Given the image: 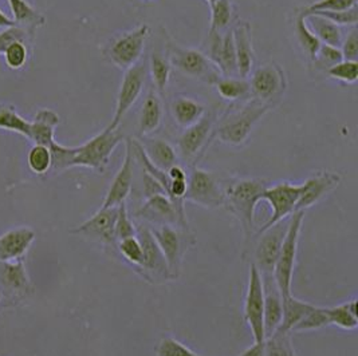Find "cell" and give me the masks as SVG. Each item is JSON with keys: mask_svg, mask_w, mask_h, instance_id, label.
Here are the masks:
<instances>
[{"mask_svg": "<svg viewBox=\"0 0 358 356\" xmlns=\"http://www.w3.org/2000/svg\"><path fill=\"white\" fill-rule=\"evenodd\" d=\"M136 236L138 237L141 246H143V252H144L143 264L137 269L144 271L145 279L150 281L152 280H155V281L156 280H171L169 269H168L163 252L156 243L150 229L141 225V227L137 228Z\"/></svg>", "mask_w": 358, "mask_h": 356, "instance_id": "16", "label": "cell"}, {"mask_svg": "<svg viewBox=\"0 0 358 356\" xmlns=\"http://www.w3.org/2000/svg\"><path fill=\"white\" fill-rule=\"evenodd\" d=\"M358 6V0H317L302 8L299 14H310L315 11H345Z\"/></svg>", "mask_w": 358, "mask_h": 356, "instance_id": "45", "label": "cell"}, {"mask_svg": "<svg viewBox=\"0 0 358 356\" xmlns=\"http://www.w3.org/2000/svg\"><path fill=\"white\" fill-rule=\"evenodd\" d=\"M136 216L144 218L156 225H178L179 216L175 209V205L165 195H152L147 198L143 207L136 212Z\"/></svg>", "mask_w": 358, "mask_h": 356, "instance_id": "20", "label": "cell"}, {"mask_svg": "<svg viewBox=\"0 0 358 356\" xmlns=\"http://www.w3.org/2000/svg\"><path fill=\"white\" fill-rule=\"evenodd\" d=\"M30 31L19 27V26H13L7 27L3 33H0V54H3L6 49L14 43V42H23L27 43L30 39Z\"/></svg>", "mask_w": 358, "mask_h": 356, "instance_id": "49", "label": "cell"}, {"mask_svg": "<svg viewBox=\"0 0 358 356\" xmlns=\"http://www.w3.org/2000/svg\"><path fill=\"white\" fill-rule=\"evenodd\" d=\"M171 112L180 128L187 129L204 117V114L207 113V107L194 98L179 96L172 101Z\"/></svg>", "mask_w": 358, "mask_h": 356, "instance_id": "26", "label": "cell"}, {"mask_svg": "<svg viewBox=\"0 0 358 356\" xmlns=\"http://www.w3.org/2000/svg\"><path fill=\"white\" fill-rule=\"evenodd\" d=\"M4 284H7L10 288L17 291H30L31 284L29 281L27 274L24 271L23 262L17 261V264H6L4 272H3Z\"/></svg>", "mask_w": 358, "mask_h": 356, "instance_id": "38", "label": "cell"}, {"mask_svg": "<svg viewBox=\"0 0 358 356\" xmlns=\"http://www.w3.org/2000/svg\"><path fill=\"white\" fill-rule=\"evenodd\" d=\"M171 71H172V66H171L166 54L164 55L159 51H153L149 58L148 73L152 77L155 90L160 96H164L166 91V87H168L169 80H171Z\"/></svg>", "mask_w": 358, "mask_h": 356, "instance_id": "30", "label": "cell"}, {"mask_svg": "<svg viewBox=\"0 0 358 356\" xmlns=\"http://www.w3.org/2000/svg\"><path fill=\"white\" fill-rule=\"evenodd\" d=\"M266 356H296L294 350L292 332L278 328L277 331L266 338Z\"/></svg>", "mask_w": 358, "mask_h": 356, "instance_id": "37", "label": "cell"}, {"mask_svg": "<svg viewBox=\"0 0 358 356\" xmlns=\"http://www.w3.org/2000/svg\"><path fill=\"white\" fill-rule=\"evenodd\" d=\"M157 356H200L175 338H164L156 348Z\"/></svg>", "mask_w": 358, "mask_h": 356, "instance_id": "48", "label": "cell"}, {"mask_svg": "<svg viewBox=\"0 0 358 356\" xmlns=\"http://www.w3.org/2000/svg\"><path fill=\"white\" fill-rule=\"evenodd\" d=\"M239 356H266V343L264 341H254L251 347H248Z\"/></svg>", "mask_w": 358, "mask_h": 356, "instance_id": "52", "label": "cell"}, {"mask_svg": "<svg viewBox=\"0 0 358 356\" xmlns=\"http://www.w3.org/2000/svg\"><path fill=\"white\" fill-rule=\"evenodd\" d=\"M277 103H264L251 99L242 107L224 115L222 121L215 125L212 138L231 146H242L248 140L254 126L262 118L273 110Z\"/></svg>", "mask_w": 358, "mask_h": 356, "instance_id": "2", "label": "cell"}, {"mask_svg": "<svg viewBox=\"0 0 358 356\" xmlns=\"http://www.w3.org/2000/svg\"><path fill=\"white\" fill-rule=\"evenodd\" d=\"M133 160L134 153L131 146V138H127L124 161L120 170L114 176L101 208H117L121 204L127 202V198L131 195L133 186Z\"/></svg>", "mask_w": 358, "mask_h": 356, "instance_id": "17", "label": "cell"}, {"mask_svg": "<svg viewBox=\"0 0 358 356\" xmlns=\"http://www.w3.org/2000/svg\"><path fill=\"white\" fill-rule=\"evenodd\" d=\"M166 175H168L169 179H188L185 170H184L180 165H178V163L173 165V166H171V168L166 170Z\"/></svg>", "mask_w": 358, "mask_h": 356, "instance_id": "53", "label": "cell"}, {"mask_svg": "<svg viewBox=\"0 0 358 356\" xmlns=\"http://www.w3.org/2000/svg\"><path fill=\"white\" fill-rule=\"evenodd\" d=\"M327 319L330 325H336L342 329H356L358 325L357 300L346 302L337 307H327Z\"/></svg>", "mask_w": 358, "mask_h": 356, "instance_id": "32", "label": "cell"}, {"mask_svg": "<svg viewBox=\"0 0 358 356\" xmlns=\"http://www.w3.org/2000/svg\"><path fill=\"white\" fill-rule=\"evenodd\" d=\"M303 15V14H302ZM305 15H318L336 23L337 26H356L358 22V6L345 11H315Z\"/></svg>", "mask_w": 358, "mask_h": 356, "instance_id": "46", "label": "cell"}, {"mask_svg": "<svg viewBox=\"0 0 358 356\" xmlns=\"http://www.w3.org/2000/svg\"><path fill=\"white\" fill-rule=\"evenodd\" d=\"M164 107L162 96L150 89L148 93L140 118H138V133L141 137H147L160 129L163 124Z\"/></svg>", "mask_w": 358, "mask_h": 356, "instance_id": "24", "label": "cell"}, {"mask_svg": "<svg viewBox=\"0 0 358 356\" xmlns=\"http://www.w3.org/2000/svg\"><path fill=\"white\" fill-rule=\"evenodd\" d=\"M144 195H145L147 198L156 195H166L163 186H162V184L159 181H156L152 176H149L145 172H144Z\"/></svg>", "mask_w": 358, "mask_h": 356, "instance_id": "51", "label": "cell"}, {"mask_svg": "<svg viewBox=\"0 0 358 356\" xmlns=\"http://www.w3.org/2000/svg\"><path fill=\"white\" fill-rule=\"evenodd\" d=\"M149 34L148 24H140L133 30L120 34L103 49L105 58L120 70L127 71L141 61Z\"/></svg>", "mask_w": 358, "mask_h": 356, "instance_id": "6", "label": "cell"}, {"mask_svg": "<svg viewBox=\"0 0 358 356\" xmlns=\"http://www.w3.org/2000/svg\"><path fill=\"white\" fill-rule=\"evenodd\" d=\"M211 7V23L210 31L224 33L234 19L232 0H216Z\"/></svg>", "mask_w": 358, "mask_h": 356, "instance_id": "36", "label": "cell"}, {"mask_svg": "<svg viewBox=\"0 0 358 356\" xmlns=\"http://www.w3.org/2000/svg\"><path fill=\"white\" fill-rule=\"evenodd\" d=\"M295 34H296V39L299 42L301 49L303 50L310 62H313L322 43L314 34L311 33L306 17L301 14L295 19Z\"/></svg>", "mask_w": 358, "mask_h": 356, "instance_id": "34", "label": "cell"}, {"mask_svg": "<svg viewBox=\"0 0 358 356\" xmlns=\"http://www.w3.org/2000/svg\"><path fill=\"white\" fill-rule=\"evenodd\" d=\"M118 251L121 252V255L125 258L128 262H131V265L140 268L144 260V252H143V246L138 240L137 236H131L127 237L124 240L117 242Z\"/></svg>", "mask_w": 358, "mask_h": 356, "instance_id": "41", "label": "cell"}, {"mask_svg": "<svg viewBox=\"0 0 358 356\" xmlns=\"http://www.w3.org/2000/svg\"><path fill=\"white\" fill-rule=\"evenodd\" d=\"M207 1H208V4H210V6H211V4H213V3H215V1H216V0H207Z\"/></svg>", "mask_w": 358, "mask_h": 356, "instance_id": "55", "label": "cell"}, {"mask_svg": "<svg viewBox=\"0 0 358 356\" xmlns=\"http://www.w3.org/2000/svg\"><path fill=\"white\" fill-rule=\"evenodd\" d=\"M268 182L262 178H242L232 181L224 189V205L241 223L245 242H250L255 230V208Z\"/></svg>", "mask_w": 358, "mask_h": 356, "instance_id": "1", "label": "cell"}, {"mask_svg": "<svg viewBox=\"0 0 358 356\" xmlns=\"http://www.w3.org/2000/svg\"><path fill=\"white\" fill-rule=\"evenodd\" d=\"M124 140V134L118 129L109 126L90 138L83 145L74 147V157L71 166H82L103 173L109 165L110 157Z\"/></svg>", "mask_w": 358, "mask_h": 356, "instance_id": "3", "label": "cell"}, {"mask_svg": "<svg viewBox=\"0 0 358 356\" xmlns=\"http://www.w3.org/2000/svg\"><path fill=\"white\" fill-rule=\"evenodd\" d=\"M305 218V211L294 212L289 218V228L285 236V240L280 246V252L278 256L277 264L274 268V280L277 283L278 290L282 297H287L292 293L293 283L294 267L298 252L299 236L302 230V224Z\"/></svg>", "mask_w": 358, "mask_h": 356, "instance_id": "4", "label": "cell"}, {"mask_svg": "<svg viewBox=\"0 0 358 356\" xmlns=\"http://www.w3.org/2000/svg\"><path fill=\"white\" fill-rule=\"evenodd\" d=\"M326 325H330L329 319H327L326 308L314 306L309 313L294 327L292 332H303V331L320 329V328H324Z\"/></svg>", "mask_w": 358, "mask_h": 356, "instance_id": "42", "label": "cell"}, {"mask_svg": "<svg viewBox=\"0 0 358 356\" xmlns=\"http://www.w3.org/2000/svg\"><path fill=\"white\" fill-rule=\"evenodd\" d=\"M341 61H343L341 50L338 47L329 46V45H321V47L318 50V52L311 64L315 66V68L322 70L326 73L330 67L337 65Z\"/></svg>", "mask_w": 358, "mask_h": 356, "instance_id": "44", "label": "cell"}, {"mask_svg": "<svg viewBox=\"0 0 358 356\" xmlns=\"http://www.w3.org/2000/svg\"><path fill=\"white\" fill-rule=\"evenodd\" d=\"M143 138L144 140L140 144L143 145L149 161L152 162L156 168L166 172L171 166L178 163L176 151L171 144L159 138H147V137H143Z\"/></svg>", "mask_w": 358, "mask_h": 356, "instance_id": "27", "label": "cell"}, {"mask_svg": "<svg viewBox=\"0 0 358 356\" xmlns=\"http://www.w3.org/2000/svg\"><path fill=\"white\" fill-rule=\"evenodd\" d=\"M17 26L14 20H11V17H7L1 10H0V27H13Z\"/></svg>", "mask_w": 358, "mask_h": 356, "instance_id": "54", "label": "cell"}, {"mask_svg": "<svg viewBox=\"0 0 358 356\" xmlns=\"http://www.w3.org/2000/svg\"><path fill=\"white\" fill-rule=\"evenodd\" d=\"M282 306H283V316H282V323L279 325V328L289 332H292L294 327L299 323L314 307V304L302 302L294 297L293 295L287 297H282Z\"/></svg>", "mask_w": 358, "mask_h": 356, "instance_id": "31", "label": "cell"}, {"mask_svg": "<svg viewBox=\"0 0 358 356\" xmlns=\"http://www.w3.org/2000/svg\"><path fill=\"white\" fill-rule=\"evenodd\" d=\"M166 57L171 66L179 70L184 75L195 78L197 81L215 84L222 77L220 70L210 61V58L195 49L182 47L172 39L166 42Z\"/></svg>", "mask_w": 358, "mask_h": 356, "instance_id": "5", "label": "cell"}, {"mask_svg": "<svg viewBox=\"0 0 358 356\" xmlns=\"http://www.w3.org/2000/svg\"><path fill=\"white\" fill-rule=\"evenodd\" d=\"M326 74L336 81L348 83V84H355L358 80V62L357 61L343 59L337 65L330 67L326 71Z\"/></svg>", "mask_w": 358, "mask_h": 356, "instance_id": "40", "label": "cell"}, {"mask_svg": "<svg viewBox=\"0 0 358 356\" xmlns=\"http://www.w3.org/2000/svg\"><path fill=\"white\" fill-rule=\"evenodd\" d=\"M147 75L148 65L145 62L143 64L141 61L125 71L120 90H118V96H117L113 119L109 125L110 129H118L124 117L131 110V106L138 101V98L144 90Z\"/></svg>", "mask_w": 358, "mask_h": 356, "instance_id": "7", "label": "cell"}, {"mask_svg": "<svg viewBox=\"0 0 358 356\" xmlns=\"http://www.w3.org/2000/svg\"><path fill=\"white\" fill-rule=\"evenodd\" d=\"M341 184V176L336 172L320 170L310 176L302 184V195L296 204L298 211H306L314 204L321 201L326 195L333 192Z\"/></svg>", "mask_w": 358, "mask_h": 356, "instance_id": "18", "label": "cell"}, {"mask_svg": "<svg viewBox=\"0 0 358 356\" xmlns=\"http://www.w3.org/2000/svg\"><path fill=\"white\" fill-rule=\"evenodd\" d=\"M191 201L204 208L215 209L224 205V189L212 173L195 168L188 179L185 201Z\"/></svg>", "mask_w": 358, "mask_h": 356, "instance_id": "11", "label": "cell"}, {"mask_svg": "<svg viewBox=\"0 0 358 356\" xmlns=\"http://www.w3.org/2000/svg\"><path fill=\"white\" fill-rule=\"evenodd\" d=\"M150 232L163 252L171 280L178 279L181 274V264L185 252L182 235L173 225H157L155 229H150Z\"/></svg>", "mask_w": 358, "mask_h": 356, "instance_id": "14", "label": "cell"}, {"mask_svg": "<svg viewBox=\"0 0 358 356\" xmlns=\"http://www.w3.org/2000/svg\"><path fill=\"white\" fill-rule=\"evenodd\" d=\"M219 93V96L229 101L235 102L239 99H243L247 96H251L250 93V83L245 78L241 77H220L213 84Z\"/></svg>", "mask_w": 358, "mask_h": 356, "instance_id": "33", "label": "cell"}, {"mask_svg": "<svg viewBox=\"0 0 358 356\" xmlns=\"http://www.w3.org/2000/svg\"><path fill=\"white\" fill-rule=\"evenodd\" d=\"M234 36V46L236 54V66H238V75L241 78L247 80L250 77L255 55L252 49V36H251V26L248 22H238L232 29Z\"/></svg>", "mask_w": 358, "mask_h": 356, "instance_id": "21", "label": "cell"}, {"mask_svg": "<svg viewBox=\"0 0 358 356\" xmlns=\"http://www.w3.org/2000/svg\"><path fill=\"white\" fill-rule=\"evenodd\" d=\"M264 291V332L266 338L271 336L282 323L283 306L282 295L278 290L277 283L273 275H262Z\"/></svg>", "mask_w": 358, "mask_h": 356, "instance_id": "22", "label": "cell"}, {"mask_svg": "<svg viewBox=\"0 0 358 356\" xmlns=\"http://www.w3.org/2000/svg\"><path fill=\"white\" fill-rule=\"evenodd\" d=\"M4 55V59H6V64L13 68V70H19L22 68L23 66L26 65L27 62V58H29V50L26 43L23 42H14L11 43L6 51L3 52Z\"/></svg>", "mask_w": 358, "mask_h": 356, "instance_id": "47", "label": "cell"}, {"mask_svg": "<svg viewBox=\"0 0 358 356\" xmlns=\"http://www.w3.org/2000/svg\"><path fill=\"white\" fill-rule=\"evenodd\" d=\"M215 128V115L207 110L204 117L195 125L184 129L180 135L179 150L181 157L185 161H195L197 157L206 150L212 140Z\"/></svg>", "mask_w": 358, "mask_h": 356, "instance_id": "13", "label": "cell"}, {"mask_svg": "<svg viewBox=\"0 0 358 356\" xmlns=\"http://www.w3.org/2000/svg\"><path fill=\"white\" fill-rule=\"evenodd\" d=\"M302 15V14H301ZM306 17L308 26H309L311 33L314 34L322 45H329L333 47L341 46L342 30L340 26L336 23L327 20L325 17H318V15H303Z\"/></svg>", "mask_w": 358, "mask_h": 356, "instance_id": "28", "label": "cell"}, {"mask_svg": "<svg viewBox=\"0 0 358 356\" xmlns=\"http://www.w3.org/2000/svg\"><path fill=\"white\" fill-rule=\"evenodd\" d=\"M340 50H341L343 59H346V61H357L358 31L356 26L349 31V34L345 38H342Z\"/></svg>", "mask_w": 358, "mask_h": 356, "instance_id": "50", "label": "cell"}, {"mask_svg": "<svg viewBox=\"0 0 358 356\" xmlns=\"http://www.w3.org/2000/svg\"><path fill=\"white\" fill-rule=\"evenodd\" d=\"M302 184L294 185L290 182H279L274 186H268L262 195V201L268 202L273 213L266 224L258 230V233L290 217L296 209V204L302 195Z\"/></svg>", "mask_w": 358, "mask_h": 356, "instance_id": "9", "label": "cell"}, {"mask_svg": "<svg viewBox=\"0 0 358 356\" xmlns=\"http://www.w3.org/2000/svg\"><path fill=\"white\" fill-rule=\"evenodd\" d=\"M59 125V115L49 110L42 109L35 114L31 126H30V134L29 140L33 141L35 145L50 146L52 145L55 128Z\"/></svg>", "mask_w": 358, "mask_h": 356, "instance_id": "25", "label": "cell"}, {"mask_svg": "<svg viewBox=\"0 0 358 356\" xmlns=\"http://www.w3.org/2000/svg\"><path fill=\"white\" fill-rule=\"evenodd\" d=\"M35 233L29 228H17L0 237V261L20 259L33 244Z\"/></svg>", "mask_w": 358, "mask_h": 356, "instance_id": "23", "label": "cell"}, {"mask_svg": "<svg viewBox=\"0 0 358 356\" xmlns=\"http://www.w3.org/2000/svg\"><path fill=\"white\" fill-rule=\"evenodd\" d=\"M118 214V207L117 208H101L99 211L92 216L89 220H86L80 227L76 228L73 233L76 235H83L86 237L94 239L102 243L114 244V225Z\"/></svg>", "mask_w": 358, "mask_h": 356, "instance_id": "19", "label": "cell"}, {"mask_svg": "<svg viewBox=\"0 0 358 356\" xmlns=\"http://www.w3.org/2000/svg\"><path fill=\"white\" fill-rule=\"evenodd\" d=\"M290 218V217H289ZM289 228V220H282L261 232L259 242L255 249V261L262 275H273L277 264L280 246L285 240L286 232Z\"/></svg>", "mask_w": 358, "mask_h": 356, "instance_id": "12", "label": "cell"}, {"mask_svg": "<svg viewBox=\"0 0 358 356\" xmlns=\"http://www.w3.org/2000/svg\"><path fill=\"white\" fill-rule=\"evenodd\" d=\"M29 168L35 175H46L51 169V151L50 147L35 145L27 157Z\"/></svg>", "mask_w": 358, "mask_h": 356, "instance_id": "39", "label": "cell"}, {"mask_svg": "<svg viewBox=\"0 0 358 356\" xmlns=\"http://www.w3.org/2000/svg\"><path fill=\"white\" fill-rule=\"evenodd\" d=\"M0 297H1V295H0Z\"/></svg>", "mask_w": 358, "mask_h": 356, "instance_id": "56", "label": "cell"}, {"mask_svg": "<svg viewBox=\"0 0 358 356\" xmlns=\"http://www.w3.org/2000/svg\"><path fill=\"white\" fill-rule=\"evenodd\" d=\"M245 319L248 324L254 341H264V291L263 277L258 267L252 262L250 267L248 288L245 295Z\"/></svg>", "mask_w": 358, "mask_h": 356, "instance_id": "8", "label": "cell"}, {"mask_svg": "<svg viewBox=\"0 0 358 356\" xmlns=\"http://www.w3.org/2000/svg\"><path fill=\"white\" fill-rule=\"evenodd\" d=\"M250 93L254 99L264 103L274 102L277 97L283 96L287 87V80L283 68L277 64H267L258 67L250 74Z\"/></svg>", "mask_w": 358, "mask_h": 356, "instance_id": "10", "label": "cell"}, {"mask_svg": "<svg viewBox=\"0 0 358 356\" xmlns=\"http://www.w3.org/2000/svg\"><path fill=\"white\" fill-rule=\"evenodd\" d=\"M204 54L220 70L223 77H239L232 30L224 33L210 31L207 52Z\"/></svg>", "mask_w": 358, "mask_h": 356, "instance_id": "15", "label": "cell"}, {"mask_svg": "<svg viewBox=\"0 0 358 356\" xmlns=\"http://www.w3.org/2000/svg\"><path fill=\"white\" fill-rule=\"evenodd\" d=\"M7 1L11 7L14 22L19 27L27 31H33L46 23L45 17L39 11H36L26 0H7Z\"/></svg>", "mask_w": 358, "mask_h": 356, "instance_id": "29", "label": "cell"}, {"mask_svg": "<svg viewBox=\"0 0 358 356\" xmlns=\"http://www.w3.org/2000/svg\"><path fill=\"white\" fill-rule=\"evenodd\" d=\"M31 122L24 119L11 105H0V129L15 131L29 138Z\"/></svg>", "mask_w": 358, "mask_h": 356, "instance_id": "35", "label": "cell"}, {"mask_svg": "<svg viewBox=\"0 0 358 356\" xmlns=\"http://www.w3.org/2000/svg\"><path fill=\"white\" fill-rule=\"evenodd\" d=\"M136 233H137V229L134 227V224L128 214L127 202H124L118 207V214H117V220H115V225H114L115 242L136 236Z\"/></svg>", "mask_w": 358, "mask_h": 356, "instance_id": "43", "label": "cell"}]
</instances>
